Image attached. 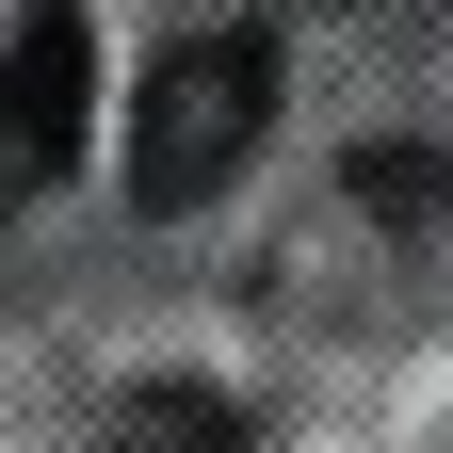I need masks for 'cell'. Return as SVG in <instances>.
<instances>
[{
    "label": "cell",
    "instance_id": "cell-1",
    "mask_svg": "<svg viewBox=\"0 0 453 453\" xmlns=\"http://www.w3.org/2000/svg\"><path fill=\"white\" fill-rule=\"evenodd\" d=\"M259 130H275V33H195V49H162L146 65V97H130V195L146 211H195V195H226L259 162Z\"/></svg>",
    "mask_w": 453,
    "mask_h": 453
},
{
    "label": "cell",
    "instance_id": "cell-2",
    "mask_svg": "<svg viewBox=\"0 0 453 453\" xmlns=\"http://www.w3.org/2000/svg\"><path fill=\"white\" fill-rule=\"evenodd\" d=\"M81 130H97V33L65 17V0H33V17L0 33V211L65 179Z\"/></svg>",
    "mask_w": 453,
    "mask_h": 453
},
{
    "label": "cell",
    "instance_id": "cell-3",
    "mask_svg": "<svg viewBox=\"0 0 453 453\" xmlns=\"http://www.w3.org/2000/svg\"><path fill=\"white\" fill-rule=\"evenodd\" d=\"M113 453H259V421L226 405V388L162 372V388H130V405H113Z\"/></svg>",
    "mask_w": 453,
    "mask_h": 453
}]
</instances>
